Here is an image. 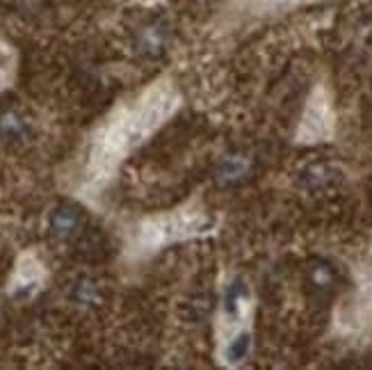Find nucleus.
Instances as JSON below:
<instances>
[{
    "mask_svg": "<svg viewBox=\"0 0 372 370\" xmlns=\"http://www.w3.org/2000/svg\"><path fill=\"white\" fill-rule=\"evenodd\" d=\"M179 108V94L169 82H156L131 108L117 114L114 121L105 126L89 161V179L103 183L117 170L135 147L163 126Z\"/></svg>",
    "mask_w": 372,
    "mask_h": 370,
    "instance_id": "f257e3e1",
    "label": "nucleus"
},
{
    "mask_svg": "<svg viewBox=\"0 0 372 370\" xmlns=\"http://www.w3.org/2000/svg\"><path fill=\"white\" fill-rule=\"evenodd\" d=\"M210 229V220L199 208L188 206L174 213H165L151 217L137 231V245L144 251H156L160 247L174 245V242L194 238Z\"/></svg>",
    "mask_w": 372,
    "mask_h": 370,
    "instance_id": "f03ea898",
    "label": "nucleus"
},
{
    "mask_svg": "<svg viewBox=\"0 0 372 370\" xmlns=\"http://www.w3.org/2000/svg\"><path fill=\"white\" fill-rule=\"evenodd\" d=\"M332 133V108L329 98L322 89L308 98V105L304 110L302 126H299V140L302 142H322Z\"/></svg>",
    "mask_w": 372,
    "mask_h": 370,
    "instance_id": "7ed1b4c3",
    "label": "nucleus"
},
{
    "mask_svg": "<svg viewBox=\"0 0 372 370\" xmlns=\"http://www.w3.org/2000/svg\"><path fill=\"white\" fill-rule=\"evenodd\" d=\"M41 281H44V270H41V263L35 256H23L16 265L14 279L10 283V293L16 299H25L30 295H35L39 290Z\"/></svg>",
    "mask_w": 372,
    "mask_h": 370,
    "instance_id": "20e7f679",
    "label": "nucleus"
},
{
    "mask_svg": "<svg viewBox=\"0 0 372 370\" xmlns=\"http://www.w3.org/2000/svg\"><path fill=\"white\" fill-rule=\"evenodd\" d=\"M251 350V334L249 332H235L228 336L222 346V361L226 366H238L249 357Z\"/></svg>",
    "mask_w": 372,
    "mask_h": 370,
    "instance_id": "39448f33",
    "label": "nucleus"
},
{
    "mask_svg": "<svg viewBox=\"0 0 372 370\" xmlns=\"http://www.w3.org/2000/svg\"><path fill=\"white\" fill-rule=\"evenodd\" d=\"M80 226V217L73 208H62L50 217V231H53L57 238H69Z\"/></svg>",
    "mask_w": 372,
    "mask_h": 370,
    "instance_id": "423d86ee",
    "label": "nucleus"
},
{
    "mask_svg": "<svg viewBox=\"0 0 372 370\" xmlns=\"http://www.w3.org/2000/svg\"><path fill=\"white\" fill-rule=\"evenodd\" d=\"M247 302H249L247 290H244L240 283H233L231 288H228V293H226L224 313L231 318V320H238V318H242L244 311H247Z\"/></svg>",
    "mask_w": 372,
    "mask_h": 370,
    "instance_id": "0eeeda50",
    "label": "nucleus"
},
{
    "mask_svg": "<svg viewBox=\"0 0 372 370\" xmlns=\"http://www.w3.org/2000/svg\"><path fill=\"white\" fill-rule=\"evenodd\" d=\"M142 50L149 55H158L160 50H163V44H165V37L163 32H160L158 28H147L144 32H142Z\"/></svg>",
    "mask_w": 372,
    "mask_h": 370,
    "instance_id": "6e6552de",
    "label": "nucleus"
},
{
    "mask_svg": "<svg viewBox=\"0 0 372 370\" xmlns=\"http://www.w3.org/2000/svg\"><path fill=\"white\" fill-rule=\"evenodd\" d=\"M332 167L327 165H315L311 167V170L306 172V183L311 185V188H327L329 183H332Z\"/></svg>",
    "mask_w": 372,
    "mask_h": 370,
    "instance_id": "1a4fd4ad",
    "label": "nucleus"
},
{
    "mask_svg": "<svg viewBox=\"0 0 372 370\" xmlns=\"http://www.w3.org/2000/svg\"><path fill=\"white\" fill-rule=\"evenodd\" d=\"M247 174V161L240 156H235V158H228V161L224 163L222 167V176L226 181H235V179H240V176Z\"/></svg>",
    "mask_w": 372,
    "mask_h": 370,
    "instance_id": "9d476101",
    "label": "nucleus"
},
{
    "mask_svg": "<svg viewBox=\"0 0 372 370\" xmlns=\"http://www.w3.org/2000/svg\"><path fill=\"white\" fill-rule=\"evenodd\" d=\"M311 281L318 288H329L334 283V270L329 265H313L311 270Z\"/></svg>",
    "mask_w": 372,
    "mask_h": 370,
    "instance_id": "9b49d317",
    "label": "nucleus"
},
{
    "mask_svg": "<svg viewBox=\"0 0 372 370\" xmlns=\"http://www.w3.org/2000/svg\"><path fill=\"white\" fill-rule=\"evenodd\" d=\"M10 69H12V50L0 41V85H5L7 82Z\"/></svg>",
    "mask_w": 372,
    "mask_h": 370,
    "instance_id": "f8f14e48",
    "label": "nucleus"
},
{
    "mask_svg": "<svg viewBox=\"0 0 372 370\" xmlns=\"http://www.w3.org/2000/svg\"><path fill=\"white\" fill-rule=\"evenodd\" d=\"M265 3H276V0H265Z\"/></svg>",
    "mask_w": 372,
    "mask_h": 370,
    "instance_id": "ddd939ff",
    "label": "nucleus"
}]
</instances>
